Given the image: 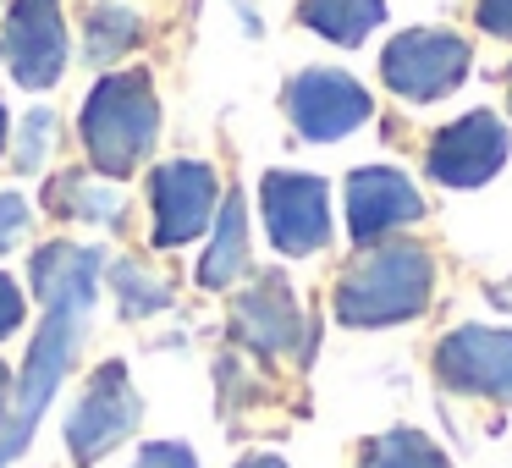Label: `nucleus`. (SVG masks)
I'll use <instances>...</instances> for the list:
<instances>
[{
    "label": "nucleus",
    "mask_w": 512,
    "mask_h": 468,
    "mask_svg": "<svg viewBox=\"0 0 512 468\" xmlns=\"http://www.w3.org/2000/svg\"><path fill=\"white\" fill-rule=\"evenodd\" d=\"M364 468H452V463L424 430H386L380 441H369Z\"/></svg>",
    "instance_id": "dca6fc26"
},
{
    "label": "nucleus",
    "mask_w": 512,
    "mask_h": 468,
    "mask_svg": "<svg viewBox=\"0 0 512 468\" xmlns=\"http://www.w3.org/2000/svg\"><path fill=\"white\" fill-rule=\"evenodd\" d=\"M507 100H512V67H507Z\"/></svg>",
    "instance_id": "cd10ccee"
},
{
    "label": "nucleus",
    "mask_w": 512,
    "mask_h": 468,
    "mask_svg": "<svg viewBox=\"0 0 512 468\" xmlns=\"http://www.w3.org/2000/svg\"><path fill=\"white\" fill-rule=\"evenodd\" d=\"M369 111H375L369 89L358 78H347V72H336V67H309L287 83V116H292V127H298V138H309V144H336V138H347L353 127L369 122Z\"/></svg>",
    "instance_id": "423d86ee"
},
{
    "label": "nucleus",
    "mask_w": 512,
    "mask_h": 468,
    "mask_svg": "<svg viewBox=\"0 0 512 468\" xmlns=\"http://www.w3.org/2000/svg\"><path fill=\"white\" fill-rule=\"evenodd\" d=\"M435 292V259L424 243H375L336 281V320L358 331L419 320Z\"/></svg>",
    "instance_id": "f03ea898"
},
{
    "label": "nucleus",
    "mask_w": 512,
    "mask_h": 468,
    "mask_svg": "<svg viewBox=\"0 0 512 468\" xmlns=\"http://www.w3.org/2000/svg\"><path fill=\"white\" fill-rule=\"evenodd\" d=\"M45 138H56V116L50 111H34L23 122V149H17V166L23 171H34L39 160H45Z\"/></svg>",
    "instance_id": "aec40b11"
},
{
    "label": "nucleus",
    "mask_w": 512,
    "mask_h": 468,
    "mask_svg": "<svg viewBox=\"0 0 512 468\" xmlns=\"http://www.w3.org/2000/svg\"><path fill=\"white\" fill-rule=\"evenodd\" d=\"M138 39V17L127 6H100L89 12V61H116Z\"/></svg>",
    "instance_id": "a211bd4d"
},
{
    "label": "nucleus",
    "mask_w": 512,
    "mask_h": 468,
    "mask_svg": "<svg viewBox=\"0 0 512 468\" xmlns=\"http://www.w3.org/2000/svg\"><path fill=\"white\" fill-rule=\"evenodd\" d=\"M116 292H122V314L127 320H144V314H160L171 303V287L155 276V270H144V265H116Z\"/></svg>",
    "instance_id": "f3484780"
},
{
    "label": "nucleus",
    "mask_w": 512,
    "mask_h": 468,
    "mask_svg": "<svg viewBox=\"0 0 512 468\" xmlns=\"http://www.w3.org/2000/svg\"><path fill=\"white\" fill-rule=\"evenodd\" d=\"M155 133H160V105L144 72H111L83 100V144H89V160L105 177H127L155 149Z\"/></svg>",
    "instance_id": "7ed1b4c3"
},
{
    "label": "nucleus",
    "mask_w": 512,
    "mask_h": 468,
    "mask_svg": "<svg viewBox=\"0 0 512 468\" xmlns=\"http://www.w3.org/2000/svg\"><path fill=\"white\" fill-rule=\"evenodd\" d=\"M474 23L490 39H507L512 45V0H474Z\"/></svg>",
    "instance_id": "5701e85b"
},
{
    "label": "nucleus",
    "mask_w": 512,
    "mask_h": 468,
    "mask_svg": "<svg viewBox=\"0 0 512 468\" xmlns=\"http://www.w3.org/2000/svg\"><path fill=\"white\" fill-rule=\"evenodd\" d=\"M0 149H6V105H0Z\"/></svg>",
    "instance_id": "bb28decb"
},
{
    "label": "nucleus",
    "mask_w": 512,
    "mask_h": 468,
    "mask_svg": "<svg viewBox=\"0 0 512 468\" xmlns=\"http://www.w3.org/2000/svg\"><path fill=\"white\" fill-rule=\"evenodd\" d=\"M507 122H501L496 111H468L457 116L452 127H441V133L430 138V177L441 182V188H485L490 177H496L501 166H507Z\"/></svg>",
    "instance_id": "6e6552de"
},
{
    "label": "nucleus",
    "mask_w": 512,
    "mask_h": 468,
    "mask_svg": "<svg viewBox=\"0 0 512 468\" xmlns=\"http://www.w3.org/2000/svg\"><path fill=\"white\" fill-rule=\"evenodd\" d=\"M138 468H199V457L177 441H149L144 452H138Z\"/></svg>",
    "instance_id": "4be33fe9"
},
{
    "label": "nucleus",
    "mask_w": 512,
    "mask_h": 468,
    "mask_svg": "<svg viewBox=\"0 0 512 468\" xmlns=\"http://www.w3.org/2000/svg\"><path fill=\"white\" fill-rule=\"evenodd\" d=\"M259 204H265V232L281 254L303 259V254H320L331 243V193H325L320 177L270 171L259 182Z\"/></svg>",
    "instance_id": "0eeeda50"
},
{
    "label": "nucleus",
    "mask_w": 512,
    "mask_h": 468,
    "mask_svg": "<svg viewBox=\"0 0 512 468\" xmlns=\"http://www.w3.org/2000/svg\"><path fill=\"white\" fill-rule=\"evenodd\" d=\"M17 325H23V292L12 276H0V336H12Z\"/></svg>",
    "instance_id": "b1692460"
},
{
    "label": "nucleus",
    "mask_w": 512,
    "mask_h": 468,
    "mask_svg": "<svg viewBox=\"0 0 512 468\" xmlns=\"http://www.w3.org/2000/svg\"><path fill=\"white\" fill-rule=\"evenodd\" d=\"M468 67H474V50L452 28H408L380 56L386 89L408 105H435L446 94H457L468 83Z\"/></svg>",
    "instance_id": "20e7f679"
},
{
    "label": "nucleus",
    "mask_w": 512,
    "mask_h": 468,
    "mask_svg": "<svg viewBox=\"0 0 512 468\" xmlns=\"http://www.w3.org/2000/svg\"><path fill=\"white\" fill-rule=\"evenodd\" d=\"M243 270H248V215H243V199L226 193L221 215H215V237L199 259V281L204 287H232Z\"/></svg>",
    "instance_id": "4468645a"
},
{
    "label": "nucleus",
    "mask_w": 512,
    "mask_h": 468,
    "mask_svg": "<svg viewBox=\"0 0 512 468\" xmlns=\"http://www.w3.org/2000/svg\"><path fill=\"white\" fill-rule=\"evenodd\" d=\"M303 28H314L331 45H364L386 17V0H303Z\"/></svg>",
    "instance_id": "2eb2a0df"
},
{
    "label": "nucleus",
    "mask_w": 512,
    "mask_h": 468,
    "mask_svg": "<svg viewBox=\"0 0 512 468\" xmlns=\"http://www.w3.org/2000/svg\"><path fill=\"white\" fill-rule=\"evenodd\" d=\"M149 199H155V243L177 248V243H193L210 226L221 188H215V171L204 160H171V166L155 171Z\"/></svg>",
    "instance_id": "f8f14e48"
},
{
    "label": "nucleus",
    "mask_w": 512,
    "mask_h": 468,
    "mask_svg": "<svg viewBox=\"0 0 512 468\" xmlns=\"http://www.w3.org/2000/svg\"><path fill=\"white\" fill-rule=\"evenodd\" d=\"M56 210H72V215H83V221L111 226L116 210H122V199H116L111 188H94V182H83V177H67L56 188Z\"/></svg>",
    "instance_id": "6ab92c4d"
},
{
    "label": "nucleus",
    "mask_w": 512,
    "mask_h": 468,
    "mask_svg": "<svg viewBox=\"0 0 512 468\" xmlns=\"http://www.w3.org/2000/svg\"><path fill=\"white\" fill-rule=\"evenodd\" d=\"M94 287H100V248L50 243L34 254V292L45 298V325H39L34 353H28L12 424H0V463L23 457L39 413L50 408L56 386L67 380V364L83 342V320H89V309H94Z\"/></svg>",
    "instance_id": "f257e3e1"
},
{
    "label": "nucleus",
    "mask_w": 512,
    "mask_h": 468,
    "mask_svg": "<svg viewBox=\"0 0 512 468\" xmlns=\"http://www.w3.org/2000/svg\"><path fill=\"white\" fill-rule=\"evenodd\" d=\"M424 221V193L391 166H364L347 177V232L353 243H386L397 226Z\"/></svg>",
    "instance_id": "9b49d317"
},
{
    "label": "nucleus",
    "mask_w": 512,
    "mask_h": 468,
    "mask_svg": "<svg viewBox=\"0 0 512 468\" xmlns=\"http://www.w3.org/2000/svg\"><path fill=\"white\" fill-rule=\"evenodd\" d=\"M138 413H144V402H138L133 380H127V364H100L89 380V391L78 397V408H72V419H67L72 457H78L83 468L100 463L111 446H122L127 435L138 430Z\"/></svg>",
    "instance_id": "39448f33"
},
{
    "label": "nucleus",
    "mask_w": 512,
    "mask_h": 468,
    "mask_svg": "<svg viewBox=\"0 0 512 468\" xmlns=\"http://www.w3.org/2000/svg\"><path fill=\"white\" fill-rule=\"evenodd\" d=\"M6 61H12L23 89H50L67 72L61 0H12V12H6Z\"/></svg>",
    "instance_id": "9d476101"
},
{
    "label": "nucleus",
    "mask_w": 512,
    "mask_h": 468,
    "mask_svg": "<svg viewBox=\"0 0 512 468\" xmlns=\"http://www.w3.org/2000/svg\"><path fill=\"white\" fill-rule=\"evenodd\" d=\"M237 468H287V463H281V457H270V452H259V457H243Z\"/></svg>",
    "instance_id": "393cba45"
},
{
    "label": "nucleus",
    "mask_w": 512,
    "mask_h": 468,
    "mask_svg": "<svg viewBox=\"0 0 512 468\" xmlns=\"http://www.w3.org/2000/svg\"><path fill=\"white\" fill-rule=\"evenodd\" d=\"M6 402H12V375H6V364H0V424H6Z\"/></svg>",
    "instance_id": "a878e982"
},
{
    "label": "nucleus",
    "mask_w": 512,
    "mask_h": 468,
    "mask_svg": "<svg viewBox=\"0 0 512 468\" xmlns=\"http://www.w3.org/2000/svg\"><path fill=\"white\" fill-rule=\"evenodd\" d=\"M435 375L463 397L512 402V331L496 325H457L435 347Z\"/></svg>",
    "instance_id": "1a4fd4ad"
},
{
    "label": "nucleus",
    "mask_w": 512,
    "mask_h": 468,
    "mask_svg": "<svg viewBox=\"0 0 512 468\" xmlns=\"http://www.w3.org/2000/svg\"><path fill=\"white\" fill-rule=\"evenodd\" d=\"M28 232V204L23 193H0V254L17 243V237Z\"/></svg>",
    "instance_id": "412c9836"
},
{
    "label": "nucleus",
    "mask_w": 512,
    "mask_h": 468,
    "mask_svg": "<svg viewBox=\"0 0 512 468\" xmlns=\"http://www.w3.org/2000/svg\"><path fill=\"white\" fill-rule=\"evenodd\" d=\"M232 325H237V336L265 358L292 353V347L303 342V309H298V298H292V287L281 276H259L254 287L237 298Z\"/></svg>",
    "instance_id": "ddd939ff"
}]
</instances>
